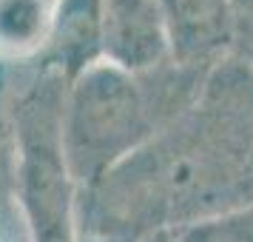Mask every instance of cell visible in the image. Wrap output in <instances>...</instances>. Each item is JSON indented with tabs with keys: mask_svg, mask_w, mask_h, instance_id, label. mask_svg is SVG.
I'll list each match as a JSON object with an SVG mask.
<instances>
[{
	"mask_svg": "<svg viewBox=\"0 0 253 242\" xmlns=\"http://www.w3.org/2000/svg\"><path fill=\"white\" fill-rule=\"evenodd\" d=\"M145 77L100 60L69 80L63 97V154L77 188L88 191L162 131L168 103L148 89Z\"/></svg>",
	"mask_w": 253,
	"mask_h": 242,
	"instance_id": "cell-1",
	"label": "cell"
},
{
	"mask_svg": "<svg viewBox=\"0 0 253 242\" xmlns=\"http://www.w3.org/2000/svg\"><path fill=\"white\" fill-rule=\"evenodd\" d=\"M63 97L51 77L17 105V191L32 242H80L74 180L63 154Z\"/></svg>",
	"mask_w": 253,
	"mask_h": 242,
	"instance_id": "cell-2",
	"label": "cell"
},
{
	"mask_svg": "<svg viewBox=\"0 0 253 242\" xmlns=\"http://www.w3.org/2000/svg\"><path fill=\"white\" fill-rule=\"evenodd\" d=\"M103 60L131 74H151L171 57L160 0H100Z\"/></svg>",
	"mask_w": 253,
	"mask_h": 242,
	"instance_id": "cell-3",
	"label": "cell"
},
{
	"mask_svg": "<svg viewBox=\"0 0 253 242\" xmlns=\"http://www.w3.org/2000/svg\"><path fill=\"white\" fill-rule=\"evenodd\" d=\"M160 6L179 69H199L233 43L236 0H160Z\"/></svg>",
	"mask_w": 253,
	"mask_h": 242,
	"instance_id": "cell-4",
	"label": "cell"
},
{
	"mask_svg": "<svg viewBox=\"0 0 253 242\" xmlns=\"http://www.w3.org/2000/svg\"><path fill=\"white\" fill-rule=\"evenodd\" d=\"M46 54L60 77L69 80L103 60L100 0H60Z\"/></svg>",
	"mask_w": 253,
	"mask_h": 242,
	"instance_id": "cell-5",
	"label": "cell"
},
{
	"mask_svg": "<svg viewBox=\"0 0 253 242\" xmlns=\"http://www.w3.org/2000/svg\"><path fill=\"white\" fill-rule=\"evenodd\" d=\"M60 0H0V57L46 51Z\"/></svg>",
	"mask_w": 253,
	"mask_h": 242,
	"instance_id": "cell-6",
	"label": "cell"
},
{
	"mask_svg": "<svg viewBox=\"0 0 253 242\" xmlns=\"http://www.w3.org/2000/svg\"><path fill=\"white\" fill-rule=\"evenodd\" d=\"M173 242H253V205L179 225Z\"/></svg>",
	"mask_w": 253,
	"mask_h": 242,
	"instance_id": "cell-7",
	"label": "cell"
},
{
	"mask_svg": "<svg viewBox=\"0 0 253 242\" xmlns=\"http://www.w3.org/2000/svg\"><path fill=\"white\" fill-rule=\"evenodd\" d=\"M233 43H239L242 54L251 60V66H253V6H248V12L236 9V35H233Z\"/></svg>",
	"mask_w": 253,
	"mask_h": 242,
	"instance_id": "cell-8",
	"label": "cell"
},
{
	"mask_svg": "<svg viewBox=\"0 0 253 242\" xmlns=\"http://www.w3.org/2000/svg\"><path fill=\"white\" fill-rule=\"evenodd\" d=\"M137 242H173V231L171 228L151 231V234H145V237H139Z\"/></svg>",
	"mask_w": 253,
	"mask_h": 242,
	"instance_id": "cell-9",
	"label": "cell"
}]
</instances>
